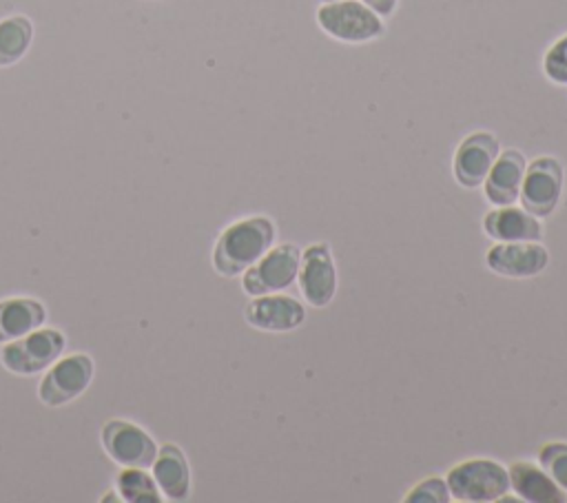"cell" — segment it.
Segmentation results:
<instances>
[{
  "label": "cell",
  "instance_id": "cell-1",
  "mask_svg": "<svg viewBox=\"0 0 567 503\" xmlns=\"http://www.w3.org/2000/svg\"><path fill=\"white\" fill-rule=\"evenodd\" d=\"M277 228L268 215H248L230 222L213 246V268L221 277H239L270 246H275Z\"/></svg>",
  "mask_w": 567,
  "mask_h": 503
},
{
  "label": "cell",
  "instance_id": "cell-2",
  "mask_svg": "<svg viewBox=\"0 0 567 503\" xmlns=\"http://www.w3.org/2000/svg\"><path fill=\"white\" fill-rule=\"evenodd\" d=\"M450 496L461 503H494L509 492L507 468L494 459H465L445 474Z\"/></svg>",
  "mask_w": 567,
  "mask_h": 503
},
{
  "label": "cell",
  "instance_id": "cell-3",
  "mask_svg": "<svg viewBox=\"0 0 567 503\" xmlns=\"http://www.w3.org/2000/svg\"><path fill=\"white\" fill-rule=\"evenodd\" d=\"M66 350V337L60 328L40 326L24 337L0 343V363L11 374L33 377L44 372Z\"/></svg>",
  "mask_w": 567,
  "mask_h": 503
},
{
  "label": "cell",
  "instance_id": "cell-4",
  "mask_svg": "<svg viewBox=\"0 0 567 503\" xmlns=\"http://www.w3.org/2000/svg\"><path fill=\"white\" fill-rule=\"evenodd\" d=\"M317 24L334 40L361 44L372 42L385 33L383 18L377 16L361 0L321 2L317 9Z\"/></svg>",
  "mask_w": 567,
  "mask_h": 503
},
{
  "label": "cell",
  "instance_id": "cell-5",
  "mask_svg": "<svg viewBox=\"0 0 567 503\" xmlns=\"http://www.w3.org/2000/svg\"><path fill=\"white\" fill-rule=\"evenodd\" d=\"M95 374V363L84 352L58 357L38 381V399L49 408H60L82 397Z\"/></svg>",
  "mask_w": 567,
  "mask_h": 503
},
{
  "label": "cell",
  "instance_id": "cell-6",
  "mask_svg": "<svg viewBox=\"0 0 567 503\" xmlns=\"http://www.w3.org/2000/svg\"><path fill=\"white\" fill-rule=\"evenodd\" d=\"M299 264L301 250L295 244H275L241 273V290L248 297L284 292L297 281Z\"/></svg>",
  "mask_w": 567,
  "mask_h": 503
},
{
  "label": "cell",
  "instance_id": "cell-7",
  "mask_svg": "<svg viewBox=\"0 0 567 503\" xmlns=\"http://www.w3.org/2000/svg\"><path fill=\"white\" fill-rule=\"evenodd\" d=\"M100 443L106 456L120 468H151L157 454V441L148 430L128 419H109L100 430Z\"/></svg>",
  "mask_w": 567,
  "mask_h": 503
},
{
  "label": "cell",
  "instance_id": "cell-8",
  "mask_svg": "<svg viewBox=\"0 0 567 503\" xmlns=\"http://www.w3.org/2000/svg\"><path fill=\"white\" fill-rule=\"evenodd\" d=\"M563 184H565L563 164L551 155H540L527 164L518 199L523 208L536 215L538 219L549 217L558 208Z\"/></svg>",
  "mask_w": 567,
  "mask_h": 503
},
{
  "label": "cell",
  "instance_id": "cell-9",
  "mask_svg": "<svg viewBox=\"0 0 567 503\" xmlns=\"http://www.w3.org/2000/svg\"><path fill=\"white\" fill-rule=\"evenodd\" d=\"M337 266L332 250L326 242L310 244L301 250V264L297 273V286L306 304L312 308H326L337 295Z\"/></svg>",
  "mask_w": 567,
  "mask_h": 503
},
{
  "label": "cell",
  "instance_id": "cell-10",
  "mask_svg": "<svg viewBox=\"0 0 567 503\" xmlns=\"http://www.w3.org/2000/svg\"><path fill=\"white\" fill-rule=\"evenodd\" d=\"M244 319L261 332H292L306 321V306L292 295L268 292L246 304Z\"/></svg>",
  "mask_w": 567,
  "mask_h": 503
},
{
  "label": "cell",
  "instance_id": "cell-11",
  "mask_svg": "<svg viewBox=\"0 0 567 503\" xmlns=\"http://www.w3.org/2000/svg\"><path fill=\"white\" fill-rule=\"evenodd\" d=\"M485 264L492 273L509 279H529L549 266V253L540 242H496Z\"/></svg>",
  "mask_w": 567,
  "mask_h": 503
},
{
  "label": "cell",
  "instance_id": "cell-12",
  "mask_svg": "<svg viewBox=\"0 0 567 503\" xmlns=\"http://www.w3.org/2000/svg\"><path fill=\"white\" fill-rule=\"evenodd\" d=\"M498 153H501V144L494 133L474 131L465 135L454 153V179L463 188L483 186Z\"/></svg>",
  "mask_w": 567,
  "mask_h": 503
},
{
  "label": "cell",
  "instance_id": "cell-13",
  "mask_svg": "<svg viewBox=\"0 0 567 503\" xmlns=\"http://www.w3.org/2000/svg\"><path fill=\"white\" fill-rule=\"evenodd\" d=\"M525 168H527V160L520 151L516 148L501 151L483 182L485 199L492 206H509L518 202Z\"/></svg>",
  "mask_w": 567,
  "mask_h": 503
},
{
  "label": "cell",
  "instance_id": "cell-14",
  "mask_svg": "<svg viewBox=\"0 0 567 503\" xmlns=\"http://www.w3.org/2000/svg\"><path fill=\"white\" fill-rule=\"evenodd\" d=\"M151 474L164 501H186L190 496V465L184 450L175 443H164L151 463Z\"/></svg>",
  "mask_w": 567,
  "mask_h": 503
},
{
  "label": "cell",
  "instance_id": "cell-15",
  "mask_svg": "<svg viewBox=\"0 0 567 503\" xmlns=\"http://www.w3.org/2000/svg\"><path fill=\"white\" fill-rule=\"evenodd\" d=\"M483 230L494 242H540L543 224L523 206H494L485 213Z\"/></svg>",
  "mask_w": 567,
  "mask_h": 503
},
{
  "label": "cell",
  "instance_id": "cell-16",
  "mask_svg": "<svg viewBox=\"0 0 567 503\" xmlns=\"http://www.w3.org/2000/svg\"><path fill=\"white\" fill-rule=\"evenodd\" d=\"M47 317V306L35 297L20 295L0 299V343L13 341L44 326Z\"/></svg>",
  "mask_w": 567,
  "mask_h": 503
},
{
  "label": "cell",
  "instance_id": "cell-17",
  "mask_svg": "<svg viewBox=\"0 0 567 503\" xmlns=\"http://www.w3.org/2000/svg\"><path fill=\"white\" fill-rule=\"evenodd\" d=\"M509 490L527 503H563L565 492L554 483V479L532 461H516L507 468Z\"/></svg>",
  "mask_w": 567,
  "mask_h": 503
},
{
  "label": "cell",
  "instance_id": "cell-18",
  "mask_svg": "<svg viewBox=\"0 0 567 503\" xmlns=\"http://www.w3.org/2000/svg\"><path fill=\"white\" fill-rule=\"evenodd\" d=\"M33 40V24L27 16L16 13L0 20V69L24 58Z\"/></svg>",
  "mask_w": 567,
  "mask_h": 503
},
{
  "label": "cell",
  "instance_id": "cell-19",
  "mask_svg": "<svg viewBox=\"0 0 567 503\" xmlns=\"http://www.w3.org/2000/svg\"><path fill=\"white\" fill-rule=\"evenodd\" d=\"M113 492L124 503H162L164 496L146 468H120L113 481Z\"/></svg>",
  "mask_w": 567,
  "mask_h": 503
},
{
  "label": "cell",
  "instance_id": "cell-20",
  "mask_svg": "<svg viewBox=\"0 0 567 503\" xmlns=\"http://www.w3.org/2000/svg\"><path fill=\"white\" fill-rule=\"evenodd\" d=\"M538 465L567 494V443L565 441H549V443H545L538 450Z\"/></svg>",
  "mask_w": 567,
  "mask_h": 503
},
{
  "label": "cell",
  "instance_id": "cell-21",
  "mask_svg": "<svg viewBox=\"0 0 567 503\" xmlns=\"http://www.w3.org/2000/svg\"><path fill=\"white\" fill-rule=\"evenodd\" d=\"M405 503H447L452 501L450 496V487L447 481L441 476H427L423 481H419L414 487L408 490V494L403 496Z\"/></svg>",
  "mask_w": 567,
  "mask_h": 503
},
{
  "label": "cell",
  "instance_id": "cell-22",
  "mask_svg": "<svg viewBox=\"0 0 567 503\" xmlns=\"http://www.w3.org/2000/svg\"><path fill=\"white\" fill-rule=\"evenodd\" d=\"M543 73L549 82L567 86V33L545 51Z\"/></svg>",
  "mask_w": 567,
  "mask_h": 503
},
{
  "label": "cell",
  "instance_id": "cell-23",
  "mask_svg": "<svg viewBox=\"0 0 567 503\" xmlns=\"http://www.w3.org/2000/svg\"><path fill=\"white\" fill-rule=\"evenodd\" d=\"M361 2L368 4L381 18H390L399 7V0H361Z\"/></svg>",
  "mask_w": 567,
  "mask_h": 503
},
{
  "label": "cell",
  "instance_id": "cell-24",
  "mask_svg": "<svg viewBox=\"0 0 567 503\" xmlns=\"http://www.w3.org/2000/svg\"><path fill=\"white\" fill-rule=\"evenodd\" d=\"M321 2H334V0H321Z\"/></svg>",
  "mask_w": 567,
  "mask_h": 503
}]
</instances>
